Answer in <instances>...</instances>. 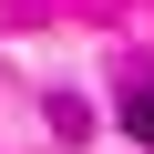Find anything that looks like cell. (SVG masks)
<instances>
[{
	"label": "cell",
	"mask_w": 154,
	"mask_h": 154,
	"mask_svg": "<svg viewBox=\"0 0 154 154\" xmlns=\"http://www.w3.org/2000/svg\"><path fill=\"white\" fill-rule=\"evenodd\" d=\"M123 134H134V144H154V82H134V93H123Z\"/></svg>",
	"instance_id": "1"
}]
</instances>
